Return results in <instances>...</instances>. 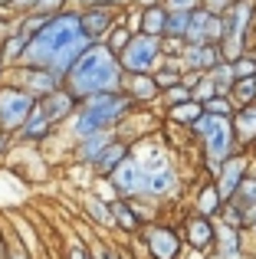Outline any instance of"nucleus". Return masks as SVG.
I'll return each instance as SVG.
<instances>
[{
	"label": "nucleus",
	"mask_w": 256,
	"mask_h": 259,
	"mask_svg": "<svg viewBox=\"0 0 256 259\" xmlns=\"http://www.w3.org/2000/svg\"><path fill=\"white\" fill-rule=\"evenodd\" d=\"M214 89H217L214 82H204V85L197 89V102H200V99H210V95H214Z\"/></svg>",
	"instance_id": "obj_40"
},
{
	"label": "nucleus",
	"mask_w": 256,
	"mask_h": 259,
	"mask_svg": "<svg viewBox=\"0 0 256 259\" xmlns=\"http://www.w3.org/2000/svg\"><path fill=\"white\" fill-rule=\"evenodd\" d=\"M200 112H204V105H200V102H187V99H184V102H178V105L171 108V115H174L178 121H194Z\"/></svg>",
	"instance_id": "obj_25"
},
{
	"label": "nucleus",
	"mask_w": 256,
	"mask_h": 259,
	"mask_svg": "<svg viewBox=\"0 0 256 259\" xmlns=\"http://www.w3.org/2000/svg\"><path fill=\"white\" fill-rule=\"evenodd\" d=\"M200 105H204V112H210V115H224V118L230 115V102H227V99H217V95L204 99Z\"/></svg>",
	"instance_id": "obj_29"
},
{
	"label": "nucleus",
	"mask_w": 256,
	"mask_h": 259,
	"mask_svg": "<svg viewBox=\"0 0 256 259\" xmlns=\"http://www.w3.org/2000/svg\"><path fill=\"white\" fill-rule=\"evenodd\" d=\"M158 59V36L151 33H138L125 43V50L118 53V66L122 72H148L151 63Z\"/></svg>",
	"instance_id": "obj_6"
},
{
	"label": "nucleus",
	"mask_w": 256,
	"mask_h": 259,
	"mask_svg": "<svg viewBox=\"0 0 256 259\" xmlns=\"http://www.w3.org/2000/svg\"><path fill=\"white\" fill-rule=\"evenodd\" d=\"M237 194H240V200H243V203H250V207H253V203H256V181H240L237 184Z\"/></svg>",
	"instance_id": "obj_32"
},
{
	"label": "nucleus",
	"mask_w": 256,
	"mask_h": 259,
	"mask_svg": "<svg viewBox=\"0 0 256 259\" xmlns=\"http://www.w3.org/2000/svg\"><path fill=\"white\" fill-rule=\"evenodd\" d=\"M7 76H13L10 85L23 89L26 95H33V99H43V95H50L53 89L63 85V79L56 76V72L43 69V66H7Z\"/></svg>",
	"instance_id": "obj_4"
},
{
	"label": "nucleus",
	"mask_w": 256,
	"mask_h": 259,
	"mask_svg": "<svg viewBox=\"0 0 256 259\" xmlns=\"http://www.w3.org/2000/svg\"><path fill=\"white\" fill-rule=\"evenodd\" d=\"M63 7H66V0H36L33 10H36V13H59Z\"/></svg>",
	"instance_id": "obj_33"
},
{
	"label": "nucleus",
	"mask_w": 256,
	"mask_h": 259,
	"mask_svg": "<svg viewBox=\"0 0 256 259\" xmlns=\"http://www.w3.org/2000/svg\"><path fill=\"white\" fill-rule=\"evenodd\" d=\"M250 17H253V7L246 4V0H237L233 4V10H230V17L224 20L227 23V50L230 53H237L240 50V43H243V36H246V26H250Z\"/></svg>",
	"instance_id": "obj_8"
},
{
	"label": "nucleus",
	"mask_w": 256,
	"mask_h": 259,
	"mask_svg": "<svg viewBox=\"0 0 256 259\" xmlns=\"http://www.w3.org/2000/svg\"><path fill=\"white\" fill-rule=\"evenodd\" d=\"M243 181V158H233L224 164V171H220V184H217V197L220 200H230L233 194H237V184Z\"/></svg>",
	"instance_id": "obj_13"
},
{
	"label": "nucleus",
	"mask_w": 256,
	"mask_h": 259,
	"mask_svg": "<svg viewBox=\"0 0 256 259\" xmlns=\"http://www.w3.org/2000/svg\"><path fill=\"white\" fill-rule=\"evenodd\" d=\"M23 46H26L23 33H17V30L4 33V36H0V63L4 66H17L20 56H23Z\"/></svg>",
	"instance_id": "obj_14"
},
{
	"label": "nucleus",
	"mask_w": 256,
	"mask_h": 259,
	"mask_svg": "<svg viewBox=\"0 0 256 259\" xmlns=\"http://www.w3.org/2000/svg\"><path fill=\"white\" fill-rule=\"evenodd\" d=\"M148 249H151L154 259H178L181 243L171 230H151V233H148Z\"/></svg>",
	"instance_id": "obj_12"
},
{
	"label": "nucleus",
	"mask_w": 256,
	"mask_h": 259,
	"mask_svg": "<svg viewBox=\"0 0 256 259\" xmlns=\"http://www.w3.org/2000/svg\"><path fill=\"white\" fill-rule=\"evenodd\" d=\"M99 259H115V253H102V256H99Z\"/></svg>",
	"instance_id": "obj_45"
},
{
	"label": "nucleus",
	"mask_w": 256,
	"mask_h": 259,
	"mask_svg": "<svg viewBox=\"0 0 256 259\" xmlns=\"http://www.w3.org/2000/svg\"><path fill=\"white\" fill-rule=\"evenodd\" d=\"M89 43L92 39L79 26V10H59L26 39L20 66H43L59 79H66V72L72 69V63Z\"/></svg>",
	"instance_id": "obj_1"
},
{
	"label": "nucleus",
	"mask_w": 256,
	"mask_h": 259,
	"mask_svg": "<svg viewBox=\"0 0 256 259\" xmlns=\"http://www.w3.org/2000/svg\"><path fill=\"white\" fill-rule=\"evenodd\" d=\"M132 95L135 99H154V95H158V85H154V79L145 76V72H132Z\"/></svg>",
	"instance_id": "obj_21"
},
{
	"label": "nucleus",
	"mask_w": 256,
	"mask_h": 259,
	"mask_svg": "<svg viewBox=\"0 0 256 259\" xmlns=\"http://www.w3.org/2000/svg\"><path fill=\"white\" fill-rule=\"evenodd\" d=\"M128 0H92V7H122Z\"/></svg>",
	"instance_id": "obj_41"
},
{
	"label": "nucleus",
	"mask_w": 256,
	"mask_h": 259,
	"mask_svg": "<svg viewBox=\"0 0 256 259\" xmlns=\"http://www.w3.org/2000/svg\"><path fill=\"white\" fill-rule=\"evenodd\" d=\"M187 243H191L194 249H207L214 243V230L204 217H194L191 220V227H187Z\"/></svg>",
	"instance_id": "obj_18"
},
{
	"label": "nucleus",
	"mask_w": 256,
	"mask_h": 259,
	"mask_svg": "<svg viewBox=\"0 0 256 259\" xmlns=\"http://www.w3.org/2000/svg\"><path fill=\"white\" fill-rule=\"evenodd\" d=\"M122 158H125V145H122V141H118V145H115V141H109V145H105L102 151L96 154L92 167H96L99 174H112L118 164H122Z\"/></svg>",
	"instance_id": "obj_15"
},
{
	"label": "nucleus",
	"mask_w": 256,
	"mask_h": 259,
	"mask_svg": "<svg viewBox=\"0 0 256 259\" xmlns=\"http://www.w3.org/2000/svg\"><path fill=\"white\" fill-rule=\"evenodd\" d=\"M105 145H109V135H105V132H92V135H86V138H79L76 158L82 161V164H92V161H96V154L102 151Z\"/></svg>",
	"instance_id": "obj_16"
},
{
	"label": "nucleus",
	"mask_w": 256,
	"mask_h": 259,
	"mask_svg": "<svg viewBox=\"0 0 256 259\" xmlns=\"http://www.w3.org/2000/svg\"><path fill=\"white\" fill-rule=\"evenodd\" d=\"M197 0H167V10H194Z\"/></svg>",
	"instance_id": "obj_37"
},
{
	"label": "nucleus",
	"mask_w": 256,
	"mask_h": 259,
	"mask_svg": "<svg viewBox=\"0 0 256 259\" xmlns=\"http://www.w3.org/2000/svg\"><path fill=\"white\" fill-rule=\"evenodd\" d=\"M63 85L79 102L86 95H96V92H118V85H122V66H118L115 53L105 43H89L79 53V59L72 63V69L66 72Z\"/></svg>",
	"instance_id": "obj_2"
},
{
	"label": "nucleus",
	"mask_w": 256,
	"mask_h": 259,
	"mask_svg": "<svg viewBox=\"0 0 256 259\" xmlns=\"http://www.w3.org/2000/svg\"><path fill=\"white\" fill-rule=\"evenodd\" d=\"M39 102V108H43V115L53 121V125H59V121H66L69 115H76V108H79V99L69 92L66 85H59V89H53L50 95H43V99H36Z\"/></svg>",
	"instance_id": "obj_7"
},
{
	"label": "nucleus",
	"mask_w": 256,
	"mask_h": 259,
	"mask_svg": "<svg viewBox=\"0 0 256 259\" xmlns=\"http://www.w3.org/2000/svg\"><path fill=\"white\" fill-rule=\"evenodd\" d=\"M210 72H214V79H210L214 85L230 89V82H233V66H210Z\"/></svg>",
	"instance_id": "obj_30"
},
{
	"label": "nucleus",
	"mask_w": 256,
	"mask_h": 259,
	"mask_svg": "<svg viewBox=\"0 0 256 259\" xmlns=\"http://www.w3.org/2000/svg\"><path fill=\"white\" fill-rule=\"evenodd\" d=\"M237 132H240V138H246V141L256 138V105H246L243 112L237 115Z\"/></svg>",
	"instance_id": "obj_22"
},
{
	"label": "nucleus",
	"mask_w": 256,
	"mask_h": 259,
	"mask_svg": "<svg viewBox=\"0 0 256 259\" xmlns=\"http://www.w3.org/2000/svg\"><path fill=\"white\" fill-rule=\"evenodd\" d=\"M112 220H115L122 230H135V227H138L135 213L128 210V203H122V200H118V203H112Z\"/></svg>",
	"instance_id": "obj_27"
},
{
	"label": "nucleus",
	"mask_w": 256,
	"mask_h": 259,
	"mask_svg": "<svg viewBox=\"0 0 256 259\" xmlns=\"http://www.w3.org/2000/svg\"><path fill=\"white\" fill-rule=\"evenodd\" d=\"M174 89V85H171ZM187 99V92H184V89H174V92H167V102H171V105H178V102H184Z\"/></svg>",
	"instance_id": "obj_38"
},
{
	"label": "nucleus",
	"mask_w": 256,
	"mask_h": 259,
	"mask_svg": "<svg viewBox=\"0 0 256 259\" xmlns=\"http://www.w3.org/2000/svg\"><path fill=\"white\" fill-rule=\"evenodd\" d=\"M233 76H256V63H253V59H240V63H233Z\"/></svg>",
	"instance_id": "obj_34"
},
{
	"label": "nucleus",
	"mask_w": 256,
	"mask_h": 259,
	"mask_svg": "<svg viewBox=\"0 0 256 259\" xmlns=\"http://www.w3.org/2000/svg\"><path fill=\"white\" fill-rule=\"evenodd\" d=\"M7 148H10V135H7V132H0V154H4Z\"/></svg>",
	"instance_id": "obj_43"
},
{
	"label": "nucleus",
	"mask_w": 256,
	"mask_h": 259,
	"mask_svg": "<svg viewBox=\"0 0 256 259\" xmlns=\"http://www.w3.org/2000/svg\"><path fill=\"white\" fill-rule=\"evenodd\" d=\"M4 76H7V66L0 63V85H4Z\"/></svg>",
	"instance_id": "obj_44"
},
{
	"label": "nucleus",
	"mask_w": 256,
	"mask_h": 259,
	"mask_svg": "<svg viewBox=\"0 0 256 259\" xmlns=\"http://www.w3.org/2000/svg\"><path fill=\"white\" fill-rule=\"evenodd\" d=\"M230 138H233V135H230V125H227V121L207 135V151H210L214 161H224L227 158V151H230Z\"/></svg>",
	"instance_id": "obj_17"
},
{
	"label": "nucleus",
	"mask_w": 256,
	"mask_h": 259,
	"mask_svg": "<svg viewBox=\"0 0 256 259\" xmlns=\"http://www.w3.org/2000/svg\"><path fill=\"white\" fill-rule=\"evenodd\" d=\"M79 26L92 43H99L112 30V13L105 7H86V10H79Z\"/></svg>",
	"instance_id": "obj_11"
},
{
	"label": "nucleus",
	"mask_w": 256,
	"mask_h": 259,
	"mask_svg": "<svg viewBox=\"0 0 256 259\" xmlns=\"http://www.w3.org/2000/svg\"><path fill=\"white\" fill-rule=\"evenodd\" d=\"M132 108V99H122L118 92H96V95H86L79 102V112H76V138H86L92 132H109L118 118Z\"/></svg>",
	"instance_id": "obj_3"
},
{
	"label": "nucleus",
	"mask_w": 256,
	"mask_h": 259,
	"mask_svg": "<svg viewBox=\"0 0 256 259\" xmlns=\"http://www.w3.org/2000/svg\"><path fill=\"white\" fill-rule=\"evenodd\" d=\"M7 259H33V256L26 253V249H20V246H13V243H10V253H7Z\"/></svg>",
	"instance_id": "obj_39"
},
{
	"label": "nucleus",
	"mask_w": 256,
	"mask_h": 259,
	"mask_svg": "<svg viewBox=\"0 0 256 259\" xmlns=\"http://www.w3.org/2000/svg\"><path fill=\"white\" fill-rule=\"evenodd\" d=\"M128 39H132V33H128L125 26H112V30L105 33V46H109V50L115 53V56L125 50V43H128Z\"/></svg>",
	"instance_id": "obj_26"
},
{
	"label": "nucleus",
	"mask_w": 256,
	"mask_h": 259,
	"mask_svg": "<svg viewBox=\"0 0 256 259\" xmlns=\"http://www.w3.org/2000/svg\"><path fill=\"white\" fill-rule=\"evenodd\" d=\"M154 85L158 89H171V85H178V72H161V76H154Z\"/></svg>",
	"instance_id": "obj_35"
},
{
	"label": "nucleus",
	"mask_w": 256,
	"mask_h": 259,
	"mask_svg": "<svg viewBox=\"0 0 256 259\" xmlns=\"http://www.w3.org/2000/svg\"><path fill=\"white\" fill-rule=\"evenodd\" d=\"M204 10L207 13H220V10H227V7H233V4H237V0H204Z\"/></svg>",
	"instance_id": "obj_36"
},
{
	"label": "nucleus",
	"mask_w": 256,
	"mask_h": 259,
	"mask_svg": "<svg viewBox=\"0 0 256 259\" xmlns=\"http://www.w3.org/2000/svg\"><path fill=\"white\" fill-rule=\"evenodd\" d=\"M187 20H191V10H167V17H164V33H171V36H184Z\"/></svg>",
	"instance_id": "obj_23"
},
{
	"label": "nucleus",
	"mask_w": 256,
	"mask_h": 259,
	"mask_svg": "<svg viewBox=\"0 0 256 259\" xmlns=\"http://www.w3.org/2000/svg\"><path fill=\"white\" fill-rule=\"evenodd\" d=\"M4 4H7V0H0V7H4Z\"/></svg>",
	"instance_id": "obj_47"
},
{
	"label": "nucleus",
	"mask_w": 256,
	"mask_h": 259,
	"mask_svg": "<svg viewBox=\"0 0 256 259\" xmlns=\"http://www.w3.org/2000/svg\"><path fill=\"white\" fill-rule=\"evenodd\" d=\"M237 92H240V99H243L246 105H250V102L256 99V76H240Z\"/></svg>",
	"instance_id": "obj_31"
},
{
	"label": "nucleus",
	"mask_w": 256,
	"mask_h": 259,
	"mask_svg": "<svg viewBox=\"0 0 256 259\" xmlns=\"http://www.w3.org/2000/svg\"><path fill=\"white\" fill-rule=\"evenodd\" d=\"M86 207H89V213H92V220H99V223H105V227H109L112 223V207H105L102 200H96V197H92L89 203H86Z\"/></svg>",
	"instance_id": "obj_28"
},
{
	"label": "nucleus",
	"mask_w": 256,
	"mask_h": 259,
	"mask_svg": "<svg viewBox=\"0 0 256 259\" xmlns=\"http://www.w3.org/2000/svg\"><path fill=\"white\" fill-rule=\"evenodd\" d=\"M164 17H167V10H161V7L151 4L145 13H141V33H151V36L164 33Z\"/></svg>",
	"instance_id": "obj_20"
},
{
	"label": "nucleus",
	"mask_w": 256,
	"mask_h": 259,
	"mask_svg": "<svg viewBox=\"0 0 256 259\" xmlns=\"http://www.w3.org/2000/svg\"><path fill=\"white\" fill-rule=\"evenodd\" d=\"M33 102H36V99H33V95H26L23 89H17V85H0V132H7L13 138V132H17V128L26 121Z\"/></svg>",
	"instance_id": "obj_5"
},
{
	"label": "nucleus",
	"mask_w": 256,
	"mask_h": 259,
	"mask_svg": "<svg viewBox=\"0 0 256 259\" xmlns=\"http://www.w3.org/2000/svg\"><path fill=\"white\" fill-rule=\"evenodd\" d=\"M141 4H154V0H141Z\"/></svg>",
	"instance_id": "obj_46"
},
{
	"label": "nucleus",
	"mask_w": 256,
	"mask_h": 259,
	"mask_svg": "<svg viewBox=\"0 0 256 259\" xmlns=\"http://www.w3.org/2000/svg\"><path fill=\"white\" fill-rule=\"evenodd\" d=\"M145 187L151 190V194H171L174 190V174L171 171H158V174H151L145 181Z\"/></svg>",
	"instance_id": "obj_24"
},
{
	"label": "nucleus",
	"mask_w": 256,
	"mask_h": 259,
	"mask_svg": "<svg viewBox=\"0 0 256 259\" xmlns=\"http://www.w3.org/2000/svg\"><path fill=\"white\" fill-rule=\"evenodd\" d=\"M187 63L194 66V69H210V66H217V50L207 43H197L187 50Z\"/></svg>",
	"instance_id": "obj_19"
},
{
	"label": "nucleus",
	"mask_w": 256,
	"mask_h": 259,
	"mask_svg": "<svg viewBox=\"0 0 256 259\" xmlns=\"http://www.w3.org/2000/svg\"><path fill=\"white\" fill-rule=\"evenodd\" d=\"M53 135V121L43 115V108H39V102H33V108H30V115H26V121L13 132V138L17 141H23V145H33V141H43V138H50Z\"/></svg>",
	"instance_id": "obj_9"
},
{
	"label": "nucleus",
	"mask_w": 256,
	"mask_h": 259,
	"mask_svg": "<svg viewBox=\"0 0 256 259\" xmlns=\"http://www.w3.org/2000/svg\"><path fill=\"white\" fill-rule=\"evenodd\" d=\"M145 181H148L145 167H141L138 161H128V158H122V164L112 171V184H115V190H118V194H125V197L145 190Z\"/></svg>",
	"instance_id": "obj_10"
},
{
	"label": "nucleus",
	"mask_w": 256,
	"mask_h": 259,
	"mask_svg": "<svg viewBox=\"0 0 256 259\" xmlns=\"http://www.w3.org/2000/svg\"><path fill=\"white\" fill-rule=\"evenodd\" d=\"M200 207H204V210H214V207H217V197H214V194H207L204 200H200Z\"/></svg>",
	"instance_id": "obj_42"
}]
</instances>
